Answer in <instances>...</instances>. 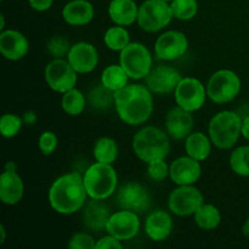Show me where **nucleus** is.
Instances as JSON below:
<instances>
[{"mask_svg": "<svg viewBox=\"0 0 249 249\" xmlns=\"http://www.w3.org/2000/svg\"><path fill=\"white\" fill-rule=\"evenodd\" d=\"M114 107L124 123L140 125L153 112L152 94L146 85L128 84L114 91Z\"/></svg>", "mask_w": 249, "mask_h": 249, "instance_id": "nucleus-1", "label": "nucleus"}, {"mask_svg": "<svg viewBox=\"0 0 249 249\" xmlns=\"http://www.w3.org/2000/svg\"><path fill=\"white\" fill-rule=\"evenodd\" d=\"M83 177L78 173H68L58 177L49 190V203L58 214L70 215L80 211L87 202Z\"/></svg>", "mask_w": 249, "mask_h": 249, "instance_id": "nucleus-2", "label": "nucleus"}, {"mask_svg": "<svg viewBox=\"0 0 249 249\" xmlns=\"http://www.w3.org/2000/svg\"><path fill=\"white\" fill-rule=\"evenodd\" d=\"M133 150L136 157L145 163L164 160L170 151L169 138L157 126H145L134 136Z\"/></svg>", "mask_w": 249, "mask_h": 249, "instance_id": "nucleus-3", "label": "nucleus"}, {"mask_svg": "<svg viewBox=\"0 0 249 249\" xmlns=\"http://www.w3.org/2000/svg\"><path fill=\"white\" fill-rule=\"evenodd\" d=\"M85 190L90 199H107L116 192L118 175L112 164L96 162L83 175Z\"/></svg>", "mask_w": 249, "mask_h": 249, "instance_id": "nucleus-4", "label": "nucleus"}, {"mask_svg": "<svg viewBox=\"0 0 249 249\" xmlns=\"http://www.w3.org/2000/svg\"><path fill=\"white\" fill-rule=\"evenodd\" d=\"M242 118L233 111H221L209 122L208 133L212 142L220 150H229L242 134Z\"/></svg>", "mask_w": 249, "mask_h": 249, "instance_id": "nucleus-5", "label": "nucleus"}, {"mask_svg": "<svg viewBox=\"0 0 249 249\" xmlns=\"http://www.w3.org/2000/svg\"><path fill=\"white\" fill-rule=\"evenodd\" d=\"M174 18L172 7L163 0H145L139 6L138 24L148 33L162 31Z\"/></svg>", "mask_w": 249, "mask_h": 249, "instance_id": "nucleus-6", "label": "nucleus"}, {"mask_svg": "<svg viewBox=\"0 0 249 249\" xmlns=\"http://www.w3.org/2000/svg\"><path fill=\"white\" fill-rule=\"evenodd\" d=\"M241 91V79L233 71L220 70L207 83V95L214 104H228Z\"/></svg>", "mask_w": 249, "mask_h": 249, "instance_id": "nucleus-7", "label": "nucleus"}, {"mask_svg": "<svg viewBox=\"0 0 249 249\" xmlns=\"http://www.w3.org/2000/svg\"><path fill=\"white\" fill-rule=\"evenodd\" d=\"M119 65L131 79H145L152 70V56L141 43H130L121 51Z\"/></svg>", "mask_w": 249, "mask_h": 249, "instance_id": "nucleus-8", "label": "nucleus"}, {"mask_svg": "<svg viewBox=\"0 0 249 249\" xmlns=\"http://www.w3.org/2000/svg\"><path fill=\"white\" fill-rule=\"evenodd\" d=\"M44 78L49 88L56 92L65 94L68 90L75 88L78 80V73L71 66L68 60L55 58L46 65L44 71Z\"/></svg>", "mask_w": 249, "mask_h": 249, "instance_id": "nucleus-9", "label": "nucleus"}, {"mask_svg": "<svg viewBox=\"0 0 249 249\" xmlns=\"http://www.w3.org/2000/svg\"><path fill=\"white\" fill-rule=\"evenodd\" d=\"M116 203L121 209L141 214L150 209L152 197L145 186L139 182L131 181L119 187L117 191Z\"/></svg>", "mask_w": 249, "mask_h": 249, "instance_id": "nucleus-10", "label": "nucleus"}, {"mask_svg": "<svg viewBox=\"0 0 249 249\" xmlns=\"http://www.w3.org/2000/svg\"><path fill=\"white\" fill-rule=\"evenodd\" d=\"M203 203L204 197L202 192L192 185L179 186L173 190L168 197V207L178 216L194 215Z\"/></svg>", "mask_w": 249, "mask_h": 249, "instance_id": "nucleus-11", "label": "nucleus"}, {"mask_svg": "<svg viewBox=\"0 0 249 249\" xmlns=\"http://www.w3.org/2000/svg\"><path fill=\"white\" fill-rule=\"evenodd\" d=\"M207 88L197 78H182L175 89V101L178 106L190 112L198 111L206 104Z\"/></svg>", "mask_w": 249, "mask_h": 249, "instance_id": "nucleus-12", "label": "nucleus"}, {"mask_svg": "<svg viewBox=\"0 0 249 249\" xmlns=\"http://www.w3.org/2000/svg\"><path fill=\"white\" fill-rule=\"evenodd\" d=\"M187 49V36L179 31H168L160 34L155 44L156 56L163 61L178 60L186 53Z\"/></svg>", "mask_w": 249, "mask_h": 249, "instance_id": "nucleus-13", "label": "nucleus"}, {"mask_svg": "<svg viewBox=\"0 0 249 249\" xmlns=\"http://www.w3.org/2000/svg\"><path fill=\"white\" fill-rule=\"evenodd\" d=\"M146 79V87L151 92L158 95L170 94L175 91L182 77L178 70L170 66H157L152 68Z\"/></svg>", "mask_w": 249, "mask_h": 249, "instance_id": "nucleus-14", "label": "nucleus"}, {"mask_svg": "<svg viewBox=\"0 0 249 249\" xmlns=\"http://www.w3.org/2000/svg\"><path fill=\"white\" fill-rule=\"evenodd\" d=\"M140 225L138 213L122 209L112 214L105 231L118 240L128 241L138 235L140 231Z\"/></svg>", "mask_w": 249, "mask_h": 249, "instance_id": "nucleus-15", "label": "nucleus"}, {"mask_svg": "<svg viewBox=\"0 0 249 249\" xmlns=\"http://www.w3.org/2000/svg\"><path fill=\"white\" fill-rule=\"evenodd\" d=\"M67 60L77 73L85 74L92 72L96 68L99 63V53L92 44L80 41L71 46Z\"/></svg>", "mask_w": 249, "mask_h": 249, "instance_id": "nucleus-16", "label": "nucleus"}, {"mask_svg": "<svg viewBox=\"0 0 249 249\" xmlns=\"http://www.w3.org/2000/svg\"><path fill=\"white\" fill-rule=\"evenodd\" d=\"M202 175V167L199 160L190 157V156H182L177 158L170 164L169 177L174 184L178 186L184 185H194L198 181Z\"/></svg>", "mask_w": 249, "mask_h": 249, "instance_id": "nucleus-17", "label": "nucleus"}, {"mask_svg": "<svg viewBox=\"0 0 249 249\" xmlns=\"http://www.w3.org/2000/svg\"><path fill=\"white\" fill-rule=\"evenodd\" d=\"M29 41L21 32L15 29L1 31L0 53L10 61H18L28 53Z\"/></svg>", "mask_w": 249, "mask_h": 249, "instance_id": "nucleus-18", "label": "nucleus"}, {"mask_svg": "<svg viewBox=\"0 0 249 249\" xmlns=\"http://www.w3.org/2000/svg\"><path fill=\"white\" fill-rule=\"evenodd\" d=\"M192 112L186 111L182 107L178 106L170 109L165 118L167 133L175 140L186 139L192 133L195 125V119Z\"/></svg>", "mask_w": 249, "mask_h": 249, "instance_id": "nucleus-19", "label": "nucleus"}, {"mask_svg": "<svg viewBox=\"0 0 249 249\" xmlns=\"http://www.w3.org/2000/svg\"><path fill=\"white\" fill-rule=\"evenodd\" d=\"M24 194V185L17 170L4 169L0 175V201L6 206L19 203Z\"/></svg>", "mask_w": 249, "mask_h": 249, "instance_id": "nucleus-20", "label": "nucleus"}, {"mask_svg": "<svg viewBox=\"0 0 249 249\" xmlns=\"http://www.w3.org/2000/svg\"><path fill=\"white\" fill-rule=\"evenodd\" d=\"M112 213L102 199H91L84 206L83 211V223L84 226L94 232H101L106 230V225Z\"/></svg>", "mask_w": 249, "mask_h": 249, "instance_id": "nucleus-21", "label": "nucleus"}, {"mask_svg": "<svg viewBox=\"0 0 249 249\" xmlns=\"http://www.w3.org/2000/svg\"><path fill=\"white\" fill-rule=\"evenodd\" d=\"M173 230V219L165 211L151 212L145 221V232L155 242H162L170 236Z\"/></svg>", "mask_w": 249, "mask_h": 249, "instance_id": "nucleus-22", "label": "nucleus"}, {"mask_svg": "<svg viewBox=\"0 0 249 249\" xmlns=\"http://www.w3.org/2000/svg\"><path fill=\"white\" fill-rule=\"evenodd\" d=\"M94 6L88 0H72L62 9V17L70 26H85L94 18Z\"/></svg>", "mask_w": 249, "mask_h": 249, "instance_id": "nucleus-23", "label": "nucleus"}, {"mask_svg": "<svg viewBox=\"0 0 249 249\" xmlns=\"http://www.w3.org/2000/svg\"><path fill=\"white\" fill-rule=\"evenodd\" d=\"M108 15L114 24L128 27L138 21L139 6L134 0H111Z\"/></svg>", "mask_w": 249, "mask_h": 249, "instance_id": "nucleus-24", "label": "nucleus"}, {"mask_svg": "<svg viewBox=\"0 0 249 249\" xmlns=\"http://www.w3.org/2000/svg\"><path fill=\"white\" fill-rule=\"evenodd\" d=\"M212 140L209 136L204 135L201 131L191 133L185 141V150L187 156L195 160L203 162L209 157L212 152Z\"/></svg>", "mask_w": 249, "mask_h": 249, "instance_id": "nucleus-25", "label": "nucleus"}, {"mask_svg": "<svg viewBox=\"0 0 249 249\" xmlns=\"http://www.w3.org/2000/svg\"><path fill=\"white\" fill-rule=\"evenodd\" d=\"M129 78L130 77L128 75V73L124 71L121 65H111L107 66L102 71L101 84L113 91H117L128 85Z\"/></svg>", "mask_w": 249, "mask_h": 249, "instance_id": "nucleus-26", "label": "nucleus"}, {"mask_svg": "<svg viewBox=\"0 0 249 249\" xmlns=\"http://www.w3.org/2000/svg\"><path fill=\"white\" fill-rule=\"evenodd\" d=\"M194 215L198 228L203 229V230H214L220 225L221 214L219 209L213 204L203 203L197 209Z\"/></svg>", "mask_w": 249, "mask_h": 249, "instance_id": "nucleus-27", "label": "nucleus"}, {"mask_svg": "<svg viewBox=\"0 0 249 249\" xmlns=\"http://www.w3.org/2000/svg\"><path fill=\"white\" fill-rule=\"evenodd\" d=\"M92 153L96 162L113 164L118 157V145L113 139L101 138L95 142Z\"/></svg>", "mask_w": 249, "mask_h": 249, "instance_id": "nucleus-28", "label": "nucleus"}, {"mask_svg": "<svg viewBox=\"0 0 249 249\" xmlns=\"http://www.w3.org/2000/svg\"><path fill=\"white\" fill-rule=\"evenodd\" d=\"M85 105H87V99L84 94L75 88L66 91L61 100L62 109L68 116H79L84 111Z\"/></svg>", "mask_w": 249, "mask_h": 249, "instance_id": "nucleus-29", "label": "nucleus"}, {"mask_svg": "<svg viewBox=\"0 0 249 249\" xmlns=\"http://www.w3.org/2000/svg\"><path fill=\"white\" fill-rule=\"evenodd\" d=\"M104 41L105 45L112 51H122L130 44V36L125 27L116 24L107 29L104 36Z\"/></svg>", "mask_w": 249, "mask_h": 249, "instance_id": "nucleus-30", "label": "nucleus"}, {"mask_svg": "<svg viewBox=\"0 0 249 249\" xmlns=\"http://www.w3.org/2000/svg\"><path fill=\"white\" fill-rule=\"evenodd\" d=\"M88 101H89L90 106L94 109L104 111V109L108 108L112 105H114V91L101 84L100 87L94 88L90 91Z\"/></svg>", "mask_w": 249, "mask_h": 249, "instance_id": "nucleus-31", "label": "nucleus"}, {"mask_svg": "<svg viewBox=\"0 0 249 249\" xmlns=\"http://www.w3.org/2000/svg\"><path fill=\"white\" fill-rule=\"evenodd\" d=\"M173 16L180 21L192 19L198 12V2L197 0H172L170 1Z\"/></svg>", "mask_w": 249, "mask_h": 249, "instance_id": "nucleus-32", "label": "nucleus"}, {"mask_svg": "<svg viewBox=\"0 0 249 249\" xmlns=\"http://www.w3.org/2000/svg\"><path fill=\"white\" fill-rule=\"evenodd\" d=\"M229 163L233 173L241 177H249V146L236 148L231 153Z\"/></svg>", "mask_w": 249, "mask_h": 249, "instance_id": "nucleus-33", "label": "nucleus"}, {"mask_svg": "<svg viewBox=\"0 0 249 249\" xmlns=\"http://www.w3.org/2000/svg\"><path fill=\"white\" fill-rule=\"evenodd\" d=\"M23 119L14 113H6L0 118V133L4 138L11 139L19 133Z\"/></svg>", "mask_w": 249, "mask_h": 249, "instance_id": "nucleus-34", "label": "nucleus"}, {"mask_svg": "<svg viewBox=\"0 0 249 249\" xmlns=\"http://www.w3.org/2000/svg\"><path fill=\"white\" fill-rule=\"evenodd\" d=\"M58 145V139L53 131H43L39 136L38 146L41 153L45 156H50L55 152Z\"/></svg>", "mask_w": 249, "mask_h": 249, "instance_id": "nucleus-35", "label": "nucleus"}, {"mask_svg": "<svg viewBox=\"0 0 249 249\" xmlns=\"http://www.w3.org/2000/svg\"><path fill=\"white\" fill-rule=\"evenodd\" d=\"M170 167H168L164 160H157L147 163V174L155 181H163L169 175Z\"/></svg>", "mask_w": 249, "mask_h": 249, "instance_id": "nucleus-36", "label": "nucleus"}, {"mask_svg": "<svg viewBox=\"0 0 249 249\" xmlns=\"http://www.w3.org/2000/svg\"><path fill=\"white\" fill-rule=\"evenodd\" d=\"M48 50L53 57L62 58L63 56H67L70 53V41L62 36H55V38L50 39V41L48 43Z\"/></svg>", "mask_w": 249, "mask_h": 249, "instance_id": "nucleus-37", "label": "nucleus"}, {"mask_svg": "<svg viewBox=\"0 0 249 249\" xmlns=\"http://www.w3.org/2000/svg\"><path fill=\"white\" fill-rule=\"evenodd\" d=\"M68 247L71 249H95L96 241L89 233L78 232L72 236L70 243H68Z\"/></svg>", "mask_w": 249, "mask_h": 249, "instance_id": "nucleus-38", "label": "nucleus"}, {"mask_svg": "<svg viewBox=\"0 0 249 249\" xmlns=\"http://www.w3.org/2000/svg\"><path fill=\"white\" fill-rule=\"evenodd\" d=\"M123 245H122V241L116 238L112 235H107L105 237L100 238L99 241H96V247L95 249H122Z\"/></svg>", "mask_w": 249, "mask_h": 249, "instance_id": "nucleus-39", "label": "nucleus"}, {"mask_svg": "<svg viewBox=\"0 0 249 249\" xmlns=\"http://www.w3.org/2000/svg\"><path fill=\"white\" fill-rule=\"evenodd\" d=\"M28 1L32 9H34L36 11L39 12L46 11V10L50 9L53 4V0H28Z\"/></svg>", "mask_w": 249, "mask_h": 249, "instance_id": "nucleus-40", "label": "nucleus"}, {"mask_svg": "<svg viewBox=\"0 0 249 249\" xmlns=\"http://www.w3.org/2000/svg\"><path fill=\"white\" fill-rule=\"evenodd\" d=\"M22 119H23V123L27 124V125H33V124H36L38 117H36V112L27 111L26 113L23 114V117H22Z\"/></svg>", "mask_w": 249, "mask_h": 249, "instance_id": "nucleus-41", "label": "nucleus"}, {"mask_svg": "<svg viewBox=\"0 0 249 249\" xmlns=\"http://www.w3.org/2000/svg\"><path fill=\"white\" fill-rule=\"evenodd\" d=\"M242 135H243V138L247 139V140L249 141V116H247L245 119H243Z\"/></svg>", "mask_w": 249, "mask_h": 249, "instance_id": "nucleus-42", "label": "nucleus"}, {"mask_svg": "<svg viewBox=\"0 0 249 249\" xmlns=\"http://www.w3.org/2000/svg\"><path fill=\"white\" fill-rule=\"evenodd\" d=\"M242 233L245 236H247V237H249V218L247 219V220L245 221V224H243L242 226Z\"/></svg>", "mask_w": 249, "mask_h": 249, "instance_id": "nucleus-43", "label": "nucleus"}, {"mask_svg": "<svg viewBox=\"0 0 249 249\" xmlns=\"http://www.w3.org/2000/svg\"><path fill=\"white\" fill-rule=\"evenodd\" d=\"M0 233H1V237H0V245H2L5 241V237H6V232H5L4 225L0 226Z\"/></svg>", "mask_w": 249, "mask_h": 249, "instance_id": "nucleus-44", "label": "nucleus"}, {"mask_svg": "<svg viewBox=\"0 0 249 249\" xmlns=\"http://www.w3.org/2000/svg\"><path fill=\"white\" fill-rule=\"evenodd\" d=\"M0 18H1V23H0V29H1V31H4V27H5V17H4V15H1V16H0Z\"/></svg>", "mask_w": 249, "mask_h": 249, "instance_id": "nucleus-45", "label": "nucleus"}, {"mask_svg": "<svg viewBox=\"0 0 249 249\" xmlns=\"http://www.w3.org/2000/svg\"><path fill=\"white\" fill-rule=\"evenodd\" d=\"M163 1H172V0H163Z\"/></svg>", "mask_w": 249, "mask_h": 249, "instance_id": "nucleus-46", "label": "nucleus"}]
</instances>
